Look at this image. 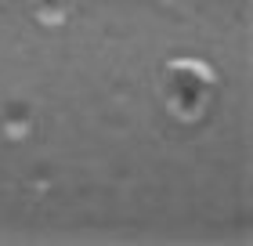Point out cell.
I'll list each match as a JSON object with an SVG mask.
<instances>
[{
  "instance_id": "cell-1",
  "label": "cell",
  "mask_w": 253,
  "mask_h": 246,
  "mask_svg": "<svg viewBox=\"0 0 253 246\" xmlns=\"http://www.w3.org/2000/svg\"><path fill=\"white\" fill-rule=\"evenodd\" d=\"M213 69L199 62H174L163 73V98L170 116L177 120H199L213 101Z\"/></svg>"
}]
</instances>
